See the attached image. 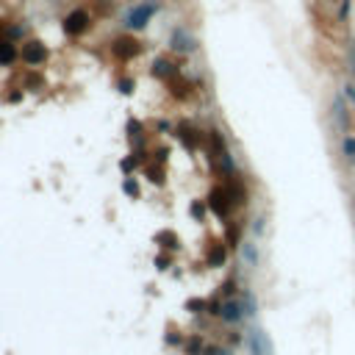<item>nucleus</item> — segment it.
Wrapping results in <instances>:
<instances>
[{"label": "nucleus", "mask_w": 355, "mask_h": 355, "mask_svg": "<svg viewBox=\"0 0 355 355\" xmlns=\"http://www.w3.org/2000/svg\"><path fill=\"white\" fill-rule=\"evenodd\" d=\"M195 350H200V339H192V341H189V353H195Z\"/></svg>", "instance_id": "obj_17"}, {"label": "nucleus", "mask_w": 355, "mask_h": 355, "mask_svg": "<svg viewBox=\"0 0 355 355\" xmlns=\"http://www.w3.org/2000/svg\"><path fill=\"white\" fill-rule=\"evenodd\" d=\"M192 214H195V216H203V205H197V203H195V205H192Z\"/></svg>", "instance_id": "obj_18"}, {"label": "nucleus", "mask_w": 355, "mask_h": 355, "mask_svg": "<svg viewBox=\"0 0 355 355\" xmlns=\"http://www.w3.org/2000/svg\"><path fill=\"white\" fill-rule=\"evenodd\" d=\"M172 48L181 50V53H189V50H195V39L181 28V31H175L172 34Z\"/></svg>", "instance_id": "obj_6"}, {"label": "nucleus", "mask_w": 355, "mask_h": 355, "mask_svg": "<svg viewBox=\"0 0 355 355\" xmlns=\"http://www.w3.org/2000/svg\"><path fill=\"white\" fill-rule=\"evenodd\" d=\"M158 242H164V247H175V242H178V239H175V233H169V230H164V233H158Z\"/></svg>", "instance_id": "obj_12"}, {"label": "nucleus", "mask_w": 355, "mask_h": 355, "mask_svg": "<svg viewBox=\"0 0 355 355\" xmlns=\"http://www.w3.org/2000/svg\"><path fill=\"white\" fill-rule=\"evenodd\" d=\"M219 316L228 319V322H239L242 319V305H239V303H225L222 311H219Z\"/></svg>", "instance_id": "obj_7"}, {"label": "nucleus", "mask_w": 355, "mask_h": 355, "mask_svg": "<svg viewBox=\"0 0 355 355\" xmlns=\"http://www.w3.org/2000/svg\"><path fill=\"white\" fill-rule=\"evenodd\" d=\"M22 58L28 64H42L45 61V45H39V42L25 45V48H22Z\"/></svg>", "instance_id": "obj_4"}, {"label": "nucleus", "mask_w": 355, "mask_h": 355, "mask_svg": "<svg viewBox=\"0 0 355 355\" xmlns=\"http://www.w3.org/2000/svg\"><path fill=\"white\" fill-rule=\"evenodd\" d=\"M189 308H192V311H197V308H205V303H203V300H192V303H189Z\"/></svg>", "instance_id": "obj_16"}, {"label": "nucleus", "mask_w": 355, "mask_h": 355, "mask_svg": "<svg viewBox=\"0 0 355 355\" xmlns=\"http://www.w3.org/2000/svg\"><path fill=\"white\" fill-rule=\"evenodd\" d=\"M211 211H214L216 216H228V208H230V195H228V189H214L211 192Z\"/></svg>", "instance_id": "obj_3"}, {"label": "nucleus", "mask_w": 355, "mask_h": 355, "mask_svg": "<svg viewBox=\"0 0 355 355\" xmlns=\"http://www.w3.org/2000/svg\"><path fill=\"white\" fill-rule=\"evenodd\" d=\"M136 53H139V42L136 39H119L114 45V56H119V58H131Z\"/></svg>", "instance_id": "obj_5"}, {"label": "nucleus", "mask_w": 355, "mask_h": 355, "mask_svg": "<svg viewBox=\"0 0 355 355\" xmlns=\"http://www.w3.org/2000/svg\"><path fill=\"white\" fill-rule=\"evenodd\" d=\"M344 150H347L350 155H355V142L353 139H344Z\"/></svg>", "instance_id": "obj_15"}, {"label": "nucleus", "mask_w": 355, "mask_h": 355, "mask_svg": "<svg viewBox=\"0 0 355 355\" xmlns=\"http://www.w3.org/2000/svg\"><path fill=\"white\" fill-rule=\"evenodd\" d=\"M208 264H211V266L225 264V247H222V244H214V247H211V253H208Z\"/></svg>", "instance_id": "obj_9"}, {"label": "nucleus", "mask_w": 355, "mask_h": 355, "mask_svg": "<svg viewBox=\"0 0 355 355\" xmlns=\"http://www.w3.org/2000/svg\"><path fill=\"white\" fill-rule=\"evenodd\" d=\"M172 64L169 61H164V58H158V61L153 64V75H158V78H167V75H172Z\"/></svg>", "instance_id": "obj_10"}, {"label": "nucleus", "mask_w": 355, "mask_h": 355, "mask_svg": "<svg viewBox=\"0 0 355 355\" xmlns=\"http://www.w3.org/2000/svg\"><path fill=\"white\" fill-rule=\"evenodd\" d=\"M244 258H247V261H250V264H255V250H253V247H250V244H247V247H244Z\"/></svg>", "instance_id": "obj_13"}, {"label": "nucleus", "mask_w": 355, "mask_h": 355, "mask_svg": "<svg viewBox=\"0 0 355 355\" xmlns=\"http://www.w3.org/2000/svg\"><path fill=\"white\" fill-rule=\"evenodd\" d=\"M253 353L255 355H272V350H269V341L264 339V333H253Z\"/></svg>", "instance_id": "obj_8"}, {"label": "nucleus", "mask_w": 355, "mask_h": 355, "mask_svg": "<svg viewBox=\"0 0 355 355\" xmlns=\"http://www.w3.org/2000/svg\"><path fill=\"white\" fill-rule=\"evenodd\" d=\"M8 61H14V48L8 42L0 45V64H8Z\"/></svg>", "instance_id": "obj_11"}, {"label": "nucleus", "mask_w": 355, "mask_h": 355, "mask_svg": "<svg viewBox=\"0 0 355 355\" xmlns=\"http://www.w3.org/2000/svg\"><path fill=\"white\" fill-rule=\"evenodd\" d=\"M86 25H89V14H86L84 8H75V11L67 14V20H64V31H67V34H81V31H86Z\"/></svg>", "instance_id": "obj_2"}, {"label": "nucleus", "mask_w": 355, "mask_h": 355, "mask_svg": "<svg viewBox=\"0 0 355 355\" xmlns=\"http://www.w3.org/2000/svg\"><path fill=\"white\" fill-rule=\"evenodd\" d=\"M158 11V0H145V3H139V6H133L131 11H128L125 17V28H133V31H139L147 25V20Z\"/></svg>", "instance_id": "obj_1"}, {"label": "nucleus", "mask_w": 355, "mask_h": 355, "mask_svg": "<svg viewBox=\"0 0 355 355\" xmlns=\"http://www.w3.org/2000/svg\"><path fill=\"white\" fill-rule=\"evenodd\" d=\"M125 192H128V195H133V197L139 195V189H136V183H133V181H125Z\"/></svg>", "instance_id": "obj_14"}]
</instances>
